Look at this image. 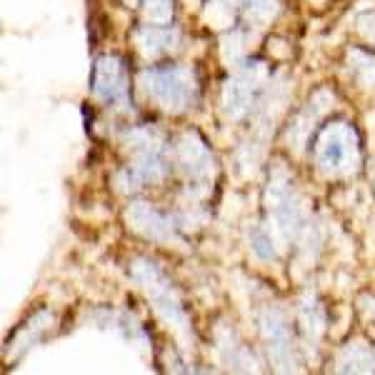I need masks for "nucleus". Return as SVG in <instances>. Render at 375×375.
<instances>
[{"instance_id":"nucleus-1","label":"nucleus","mask_w":375,"mask_h":375,"mask_svg":"<svg viewBox=\"0 0 375 375\" xmlns=\"http://www.w3.org/2000/svg\"><path fill=\"white\" fill-rule=\"evenodd\" d=\"M318 171L328 178H345L360 168V138L350 123H328L313 145Z\"/></svg>"},{"instance_id":"nucleus-2","label":"nucleus","mask_w":375,"mask_h":375,"mask_svg":"<svg viewBox=\"0 0 375 375\" xmlns=\"http://www.w3.org/2000/svg\"><path fill=\"white\" fill-rule=\"evenodd\" d=\"M140 86L153 103H158V108L168 113L188 110L198 98L195 75L193 70L180 66L151 68L140 75Z\"/></svg>"},{"instance_id":"nucleus-3","label":"nucleus","mask_w":375,"mask_h":375,"mask_svg":"<svg viewBox=\"0 0 375 375\" xmlns=\"http://www.w3.org/2000/svg\"><path fill=\"white\" fill-rule=\"evenodd\" d=\"M131 273L140 283V288L145 290V296L151 298L155 313L168 325L185 333L188 330V316H185V308L180 303L178 293H175V288H173V283L168 280V276H165L163 270L153 263V260H135Z\"/></svg>"},{"instance_id":"nucleus-4","label":"nucleus","mask_w":375,"mask_h":375,"mask_svg":"<svg viewBox=\"0 0 375 375\" xmlns=\"http://www.w3.org/2000/svg\"><path fill=\"white\" fill-rule=\"evenodd\" d=\"M268 203H270L268 205L270 215H273V225H276L288 240H296L300 233L308 231L303 203H300V198L296 195V191L290 188L288 180L270 185Z\"/></svg>"},{"instance_id":"nucleus-5","label":"nucleus","mask_w":375,"mask_h":375,"mask_svg":"<svg viewBox=\"0 0 375 375\" xmlns=\"http://www.w3.org/2000/svg\"><path fill=\"white\" fill-rule=\"evenodd\" d=\"M93 93L108 106H125L128 100V73L123 60L115 55H103L93 66Z\"/></svg>"},{"instance_id":"nucleus-6","label":"nucleus","mask_w":375,"mask_h":375,"mask_svg":"<svg viewBox=\"0 0 375 375\" xmlns=\"http://www.w3.org/2000/svg\"><path fill=\"white\" fill-rule=\"evenodd\" d=\"M260 90V68L245 66L233 75L223 88V113L238 120L253 108L256 95Z\"/></svg>"},{"instance_id":"nucleus-7","label":"nucleus","mask_w":375,"mask_h":375,"mask_svg":"<svg viewBox=\"0 0 375 375\" xmlns=\"http://www.w3.org/2000/svg\"><path fill=\"white\" fill-rule=\"evenodd\" d=\"M128 223L135 233H140L148 240L158 243H175L178 240V228L173 220L151 203H133L128 208Z\"/></svg>"},{"instance_id":"nucleus-8","label":"nucleus","mask_w":375,"mask_h":375,"mask_svg":"<svg viewBox=\"0 0 375 375\" xmlns=\"http://www.w3.org/2000/svg\"><path fill=\"white\" fill-rule=\"evenodd\" d=\"M260 333L268 343V353L278 368L290 370L293 368V343H290L288 320L280 310L268 308L260 316Z\"/></svg>"},{"instance_id":"nucleus-9","label":"nucleus","mask_w":375,"mask_h":375,"mask_svg":"<svg viewBox=\"0 0 375 375\" xmlns=\"http://www.w3.org/2000/svg\"><path fill=\"white\" fill-rule=\"evenodd\" d=\"M175 155H178L180 171L188 175V180H208L213 173V155L205 148V143L195 133H183L175 143Z\"/></svg>"},{"instance_id":"nucleus-10","label":"nucleus","mask_w":375,"mask_h":375,"mask_svg":"<svg viewBox=\"0 0 375 375\" xmlns=\"http://www.w3.org/2000/svg\"><path fill=\"white\" fill-rule=\"evenodd\" d=\"M180 43V35L171 26H145L138 30V46L145 55L168 53Z\"/></svg>"},{"instance_id":"nucleus-11","label":"nucleus","mask_w":375,"mask_h":375,"mask_svg":"<svg viewBox=\"0 0 375 375\" xmlns=\"http://www.w3.org/2000/svg\"><path fill=\"white\" fill-rule=\"evenodd\" d=\"M340 370H353V373H368L375 370V356L368 345H348V348L340 353Z\"/></svg>"},{"instance_id":"nucleus-12","label":"nucleus","mask_w":375,"mask_h":375,"mask_svg":"<svg viewBox=\"0 0 375 375\" xmlns=\"http://www.w3.org/2000/svg\"><path fill=\"white\" fill-rule=\"evenodd\" d=\"M278 13V0H245L243 15L248 26L263 28Z\"/></svg>"},{"instance_id":"nucleus-13","label":"nucleus","mask_w":375,"mask_h":375,"mask_svg":"<svg viewBox=\"0 0 375 375\" xmlns=\"http://www.w3.org/2000/svg\"><path fill=\"white\" fill-rule=\"evenodd\" d=\"M350 70L358 78L363 88H373L375 90V55L365 50H353L350 53Z\"/></svg>"},{"instance_id":"nucleus-14","label":"nucleus","mask_w":375,"mask_h":375,"mask_svg":"<svg viewBox=\"0 0 375 375\" xmlns=\"http://www.w3.org/2000/svg\"><path fill=\"white\" fill-rule=\"evenodd\" d=\"M300 320H303V328L308 330V336L318 338L323 333L325 318H323L320 305H318L310 296H305V300L300 303Z\"/></svg>"},{"instance_id":"nucleus-15","label":"nucleus","mask_w":375,"mask_h":375,"mask_svg":"<svg viewBox=\"0 0 375 375\" xmlns=\"http://www.w3.org/2000/svg\"><path fill=\"white\" fill-rule=\"evenodd\" d=\"M250 245H253V250H256L263 260L278 258L276 238H273L270 228H265V225H256V228H253V233H250Z\"/></svg>"},{"instance_id":"nucleus-16","label":"nucleus","mask_w":375,"mask_h":375,"mask_svg":"<svg viewBox=\"0 0 375 375\" xmlns=\"http://www.w3.org/2000/svg\"><path fill=\"white\" fill-rule=\"evenodd\" d=\"M143 15H145V23H148V26H171L173 3L171 0H148Z\"/></svg>"},{"instance_id":"nucleus-17","label":"nucleus","mask_w":375,"mask_h":375,"mask_svg":"<svg viewBox=\"0 0 375 375\" xmlns=\"http://www.w3.org/2000/svg\"><path fill=\"white\" fill-rule=\"evenodd\" d=\"M360 30L365 35H368L370 40H375V13H365V15H360Z\"/></svg>"},{"instance_id":"nucleus-18","label":"nucleus","mask_w":375,"mask_h":375,"mask_svg":"<svg viewBox=\"0 0 375 375\" xmlns=\"http://www.w3.org/2000/svg\"><path fill=\"white\" fill-rule=\"evenodd\" d=\"M128 3H131V6H135V3H148V0H128Z\"/></svg>"},{"instance_id":"nucleus-19","label":"nucleus","mask_w":375,"mask_h":375,"mask_svg":"<svg viewBox=\"0 0 375 375\" xmlns=\"http://www.w3.org/2000/svg\"><path fill=\"white\" fill-rule=\"evenodd\" d=\"M225 3H238V0H225Z\"/></svg>"}]
</instances>
